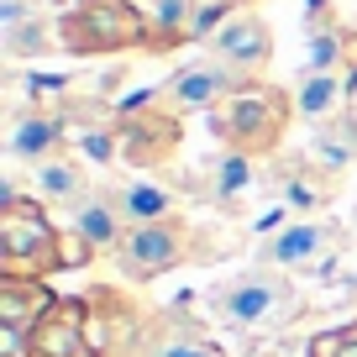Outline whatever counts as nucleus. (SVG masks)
<instances>
[{"label": "nucleus", "mask_w": 357, "mask_h": 357, "mask_svg": "<svg viewBox=\"0 0 357 357\" xmlns=\"http://www.w3.org/2000/svg\"><path fill=\"white\" fill-rule=\"evenodd\" d=\"M289 121H294V95L279 89V84L252 79V84H242L236 95H226L211 111V137L226 153L257 158V153H273V147L284 142Z\"/></svg>", "instance_id": "f257e3e1"}, {"label": "nucleus", "mask_w": 357, "mask_h": 357, "mask_svg": "<svg viewBox=\"0 0 357 357\" xmlns=\"http://www.w3.org/2000/svg\"><path fill=\"white\" fill-rule=\"evenodd\" d=\"M63 53L74 58H111V53H153V22L137 0H74L58 16Z\"/></svg>", "instance_id": "f03ea898"}, {"label": "nucleus", "mask_w": 357, "mask_h": 357, "mask_svg": "<svg viewBox=\"0 0 357 357\" xmlns=\"http://www.w3.org/2000/svg\"><path fill=\"white\" fill-rule=\"evenodd\" d=\"M63 263L68 257L58 247L53 221L43 215V200L6 190V205H0V268H6V279H43Z\"/></svg>", "instance_id": "7ed1b4c3"}, {"label": "nucleus", "mask_w": 357, "mask_h": 357, "mask_svg": "<svg viewBox=\"0 0 357 357\" xmlns=\"http://www.w3.org/2000/svg\"><path fill=\"white\" fill-rule=\"evenodd\" d=\"M116 142L121 158L132 168H158L178 153V137H184V116L163 105V84L158 89H137L116 105Z\"/></svg>", "instance_id": "20e7f679"}, {"label": "nucleus", "mask_w": 357, "mask_h": 357, "mask_svg": "<svg viewBox=\"0 0 357 357\" xmlns=\"http://www.w3.org/2000/svg\"><path fill=\"white\" fill-rule=\"evenodd\" d=\"M242 84H252V79H242L236 68H226L221 58H195V63H184L163 84V105L178 111V116H195V111L211 116L215 105H221L226 95H236Z\"/></svg>", "instance_id": "39448f33"}, {"label": "nucleus", "mask_w": 357, "mask_h": 357, "mask_svg": "<svg viewBox=\"0 0 357 357\" xmlns=\"http://www.w3.org/2000/svg\"><path fill=\"white\" fill-rule=\"evenodd\" d=\"M184 236L190 231L178 221L132 226V231L121 236V247H116V263H121V273H132V279H158V273H168V268H178L190 257V242H184Z\"/></svg>", "instance_id": "423d86ee"}, {"label": "nucleus", "mask_w": 357, "mask_h": 357, "mask_svg": "<svg viewBox=\"0 0 357 357\" xmlns=\"http://www.w3.org/2000/svg\"><path fill=\"white\" fill-rule=\"evenodd\" d=\"M294 310H300V294L284 279H273V273H247L221 294V315L231 326H273Z\"/></svg>", "instance_id": "0eeeda50"}, {"label": "nucleus", "mask_w": 357, "mask_h": 357, "mask_svg": "<svg viewBox=\"0 0 357 357\" xmlns=\"http://www.w3.org/2000/svg\"><path fill=\"white\" fill-rule=\"evenodd\" d=\"M211 58H221V63L236 68L242 79H263V68L273 63V26L257 11H236L231 22L211 37Z\"/></svg>", "instance_id": "6e6552de"}, {"label": "nucleus", "mask_w": 357, "mask_h": 357, "mask_svg": "<svg viewBox=\"0 0 357 357\" xmlns=\"http://www.w3.org/2000/svg\"><path fill=\"white\" fill-rule=\"evenodd\" d=\"M336 247H342V231H336L331 221H294V226H284V231H273L268 263H279V268H321Z\"/></svg>", "instance_id": "1a4fd4ad"}, {"label": "nucleus", "mask_w": 357, "mask_h": 357, "mask_svg": "<svg viewBox=\"0 0 357 357\" xmlns=\"http://www.w3.org/2000/svg\"><path fill=\"white\" fill-rule=\"evenodd\" d=\"M53 305L58 300L43 279H6L0 284V336H26L32 342Z\"/></svg>", "instance_id": "9d476101"}, {"label": "nucleus", "mask_w": 357, "mask_h": 357, "mask_svg": "<svg viewBox=\"0 0 357 357\" xmlns=\"http://www.w3.org/2000/svg\"><path fill=\"white\" fill-rule=\"evenodd\" d=\"M84 305L79 300H58L53 310H47V321L37 326V336H32V352L37 357H100L95 347H89V336H84Z\"/></svg>", "instance_id": "9b49d317"}, {"label": "nucleus", "mask_w": 357, "mask_h": 357, "mask_svg": "<svg viewBox=\"0 0 357 357\" xmlns=\"http://www.w3.org/2000/svg\"><path fill=\"white\" fill-rule=\"evenodd\" d=\"M347 111H352V79H347V68H336V74H300V84H294V116L300 121L326 126Z\"/></svg>", "instance_id": "f8f14e48"}, {"label": "nucleus", "mask_w": 357, "mask_h": 357, "mask_svg": "<svg viewBox=\"0 0 357 357\" xmlns=\"http://www.w3.org/2000/svg\"><path fill=\"white\" fill-rule=\"evenodd\" d=\"M58 147H63V116L53 111H22L11 121V137H6V153L16 158V163H47V158H58Z\"/></svg>", "instance_id": "ddd939ff"}, {"label": "nucleus", "mask_w": 357, "mask_h": 357, "mask_svg": "<svg viewBox=\"0 0 357 357\" xmlns=\"http://www.w3.org/2000/svg\"><path fill=\"white\" fill-rule=\"evenodd\" d=\"M0 53L11 58V63H26V58H47V53H63L58 16L37 11V16H22V22L0 26Z\"/></svg>", "instance_id": "4468645a"}, {"label": "nucleus", "mask_w": 357, "mask_h": 357, "mask_svg": "<svg viewBox=\"0 0 357 357\" xmlns=\"http://www.w3.org/2000/svg\"><path fill=\"white\" fill-rule=\"evenodd\" d=\"M211 200L221 211H252L257 200V168L247 153H221L211 168Z\"/></svg>", "instance_id": "2eb2a0df"}, {"label": "nucleus", "mask_w": 357, "mask_h": 357, "mask_svg": "<svg viewBox=\"0 0 357 357\" xmlns=\"http://www.w3.org/2000/svg\"><path fill=\"white\" fill-rule=\"evenodd\" d=\"M32 190H37L43 205H74L79 211V205L89 200L84 168H79V158H68V153H58V158H47V163L32 168Z\"/></svg>", "instance_id": "dca6fc26"}, {"label": "nucleus", "mask_w": 357, "mask_h": 357, "mask_svg": "<svg viewBox=\"0 0 357 357\" xmlns=\"http://www.w3.org/2000/svg\"><path fill=\"white\" fill-rule=\"evenodd\" d=\"M137 6H142V16L153 22V53H174V47L190 43L200 0H137Z\"/></svg>", "instance_id": "f3484780"}, {"label": "nucleus", "mask_w": 357, "mask_h": 357, "mask_svg": "<svg viewBox=\"0 0 357 357\" xmlns=\"http://www.w3.org/2000/svg\"><path fill=\"white\" fill-rule=\"evenodd\" d=\"M121 205L111 195H89L74 211V231L84 236V252H100V247H121Z\"/></svg>", "instance_id": "a211bd4d"}, {"label": "nucleus", "mask_w": 357, "mask_h": 357, "mask_svg": "<svg viewBox=\"0 0 357 357\" xmlns=\"http://www.w3.org/2000/svg\"><path fill=\"white\" fill-rule=\"evenodd\" d=\"M352 158H357V116L352 111L326 121V126H315V137H310V163L315 168L336 174V168H347Z\"/></svg>", "instance_id": "6ab92c4d"}, {"label": "nucleus", "mask_w": 357, "mask_h": 357, "mask_svg": "<svg viewBox=\"0 0 357 357\" xmlns=\"http://www.w3.org/2000/svg\"><path fill=\"white\" fill-rule=\"evenodd\" d=\"M116 205H121V215H126L132 226L174 221V195H168L163 184H153V178H137V184H126V190L116 195Z\"/></svg>", "instance_id": "aec40b11"}, {"label": "nucleus", "mask_w": 357, "mask_h": 357, "mask_svg": "<svg viewBox=\"0 0 357 357\" xmlns=\"http://www.w3.org/2000/svg\"><path fill=\"white\" fill-rule=\"evenodd\" d=\"M331 200V174L315 163H294V174H284V205L289 211H315Z\"/></svg>", "instance_id": "412c9836"}, {"label": "nucleus", "mask_w": 357, "mask_h": 357, "mask_svg": "<svg viewBox=\"0 0 357 357\" xmlns=\"http://www.w3.org/2000/svg\"><path fill=\"white\" fill-rule=\"evenodd\" d=\"M310 357H357V321L336 326V331H321L310 342Z\"/></svg>", "instance_id": "4be33fe9"}, {"label": "nucleus", "mask_w": 357, "mask_h": 357, "mask_svg": "<svg viewBox=\"0 0 357 357\" xmlns=\"http://www.w3.org/2000/svg\"><path fill=\"white\" fill-rule=\"evenodd\" d=\"M153 357H221L211 342H168V347H158Z\"/></svg>", "instance_id": "5701e85b"}, {"label": "nucleus", "mask_w": 357, "mask_h": 357, "mask_svg": "<svg viewBox=\"0 0 357 357\" xmlns=\"http://www.w3.org/2000/svg\"><path fill=\"white\" fill-rule=\"evenodd\" d=\"M347 79H352V116H357V26H347Z\"/></svg>", "instance_id": "b1692460"}, {"label": "nucleus", "mask_w": 357, "mask_h": 357, "mask_svg": "<svg viewBox=\"0 0 357 357\" xmlns=\"http://www.w3.org/2000/svg\"><path fill=\"white\" fill-rule=\"evenodd\" d=\"M205 6H215V11H226V16H236V11H247V0H205Z\"/></svg>", "instance_id": "393cba45"}, {"label": "nucleus", "mask_w": 357, "mask_h": 357, "mask_svg": "<svg viewBox=\"0 0 357 357\" xmlns=\"http://www.w3.org/2000/svg\"><path fill=\"white\" fill-rule=\"evenodd\" d=\"M352 289H357V284H352Z\"/></svg>", "instance_id": "a878e982"}]
</instances>
